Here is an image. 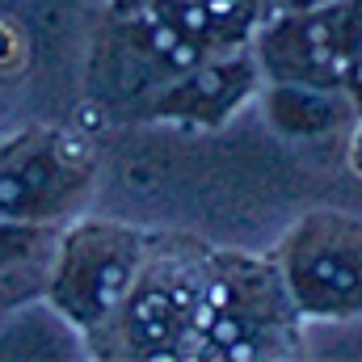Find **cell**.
I'll use <instances>...</instances> for the list:
<instances>
[{
	"label": "cell",
	"instance_id": "obj_1",
	"mask_svg": "<svg viewBox=\"0 0 362 362\" xmlns=\"http://www.w3.org/2000/svg\"><path fill=\"white\" fill-rule=\"evenodd\" d=\"M173 316H177L173 295H165L160 286L139 291L131 303V329H135L139 346H165L173 337Z\"/></svg>",
	"mask_w": 362,
	"mask_h": 362
},
{
	"label": "cell",
	"instance_id": "obj_2",
	"mask_svg": "<svg viewBox=\"0 0 362 362\" xmlns=\"http://www.w3.org/2000/svg\"><path fill=\"white\" fill-rule=\"evenodd\" d=\"M156 4H160V17L173 21L185 38H198L202 42L211 34V25H215L211 13L202 8V0H156Z\"/></svg>",
	"mask_w": 362,
	"mask_h": 362
},
{
	"label": "cell",
	"instance_id": "obj_3",
	"mask_svg": "<svg viewBox=\"0 0 362 362\" xmlns=\"http://www.w3.org/2000/svg\"><path fill=\"white\" fill-rule=\"evenodd\" d=\"M34 198H38V189L25 181V173H0V211H4V215L30 211Z\"/></svg>",
	"mask_w": 362,
	"mask_h": 362
},
{
	"label": "cell",
	"instance_id": "obj_4",
	"mask_svg": "<svg viewBox=\"0 0 362 362\" xmlns=\"http://www.w3.org/2000/svg\"><path fill=\"white\" fill-rule=\"evenodd\" d=\"M245 333H249V325H245L232 308H223V312L215 316V325L206 329V341H211V346H232V341H240Z\"/></svg>",
	"mask_w": 362,
	"mask_h": 362
},
{
	"label": "cell",
	"instance_id": "obj_5",
	"mask_svg": "<svg viewBox=\"0 0 362 362\" xmlns=\"http://www.w3.org/2000/svg\"><path fill=\"white\" fill-rule=\"evenodd\" d=\"M165 64H169L173 72H194V68L202 64V42H198V38H185V34H181L177 42H173V51L165 55Z\"/></svg>",
	"mask_w": 362,
	"mask_h": 362
},
{
	"label": "cell",
	"instance_id": "obj_6",
	"mask_svg": "<svg viewBox=\"0 0 362 362\" xmlns=\"http://www.w3.org/2000/svg\"><path fill=\"white\" fill-rule=\"evenodd\" d=\"M202 8L211 13V21H215V25H228V21H236V17H240V0H202Z\"/></svg>",
	"mask_w": 362,
	"mask_h": 362
},
{
	"label": "cell",
	"instance_id": "obj_7",
	"mask_svg": "<svg viewBox=\"0 0 362 362\" xmlns=\"http://www.w3.org/2000/svg\"><path fill=\"white\" fill-rule=\"evenodd\" d=\"M219 358H232V362H253L262 358V350H257V341H249V337H240V341H232V346H219Z\"/></svg>",
	"mask_w": 362,
	"mask_h": 362
},
{
	"label": "cell",
	"instance_id": "obj_8",
	"mask_svg": "<svg viewBox=\"0 0 362 362\" xmlns=\"http://www.w3.org/2000/svg\"><path fill=\"white\" fill-rule=\"evenodd\" d=\"M346 85L354 93V101L362 105V55H354V64H350V72H346Z\"/></svg>",
	"mask_w": 362,
	"mask_h": 362
}]
</instances>
